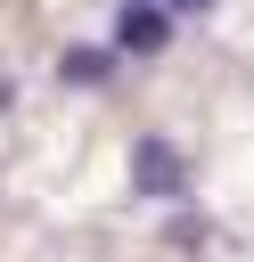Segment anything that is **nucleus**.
I'll use <instances>...</instances> for the list:
<instances>
[{
	"label": "nucleus",
	"mask_w": 254,
	"mask_h": 262,
	"mask_svg": "<svg viewBox=\"0 0 254 262\" xmlns=\"http://www.w3.org/2000/svg\"><path fill=\"white\" fill-rule=\"evenodd\" d=\"M164 41H172V8L164 0H123L115 8V49L123 57H156Z\"/></svg>",
	"instance_id": "nucleus-2"
},
{
	"label": "nucleus",
	"mask_w": 254,
	"mask_h": 262,
	"mask_svg": "<svg viewBox=\"0 0 254 262\" xmlns=\"http://www.w3.org/2000/svg\"><path fill=\"white\" fill-rule=\"evenodd\" d=\"M131 196H147V205H180L188 196V156L164 131H139L131 139Z\"/></svg>",
	"instance_id": "nucleus-1"
},
{
	"label": "nucleus",
	"mask_w": 254,
	"mask_h": 262,
	"mask_svg": "<svg viewBox=\"0 0 254 262\" xmlns=\"http://www.w3.org/2000/svg\"><path fill=\"white\" fill-rule=\"evenodd\" d=\"M0 106H16V82H8V74H0Z\"/></svg>",
	"instance_id": "nucleus-5"
},
{
	"label": "nucleus",
	"mask_w": 254,
	"mask_h": 262,
	"mask_svg": "<svg viewBox=\"0 0 254 262\" xmlns=\"http://www.w3.org/2000/svg\"><path fill=\"white\" fill-rule=\"evenodd\" d=\"M57 82H74V90H107V82H115V49H90V41H74V49L57 57Z\"/></svg>",
	"instance_id": "nucleus-3"
},
{
	"label": "nucleus",
	"mask_w": 254,
	"mask_h": 262,
	"mask_svg": "<svg viewBox=\"0 0 254 262\" xmlns=\"http://www.w3.org/2000/svg\"><path fill=\"white\" fill-rule=\"evenodd\" d=\"M164 8H172V16H197V8H213V0H164Z\"/></svg>",
	"instance_id": "nucleus-4"
}]
</instances>
